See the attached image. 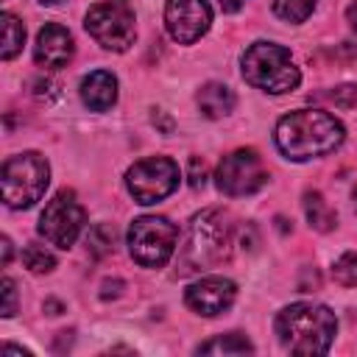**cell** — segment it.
<instances>
[{
    "instance_id": "obj_1",
    "label": "cell",
    "mask_w": 357,
    "mask_h": 357,
    "mask_svg": "<svg viewBox=\"0 0 357 357\" xmlns=\"http://www.w3.org/2000/svg\"><path fill=\"white\" fill-rule=\"evenodd\" d=\"M276 148L293 159L307 162L324 153H332L343 142V126L329 112L321 109H296L276 123Z\"/></svg>"
},
{
    "instance_id": "obj_2",
    "label": "cell",
    "mask_w": 357,
    "mask_h": 357,
    "mask_svg": "<svg viewBox=\"0 0 357 357\" xmlns=\"http://www.w3.org/2000/svg\"><path fill=\"white\" fill-rule=\"evenodd\" d=\"M337 332L335 312L324 304L298 301L276 315L279 343L290 354H326Z\"/></svg>"
},
{
    "instance_id": "obj_3",
    "label": "cell",
    "mask_w": 357,
    "mask_h": 357,
    "mask_svg": "<svg viewBox=\"0 0 357 357\" xmlns=\"http://www.w3.org/2000/svg\"><path fill=\"white\" fill-rule=\"evenodd\" d=\"M231 254V223L220 209H204L190 220L187 237L178 251L181 273L218 268Z\"/></svg>"
},
{
    "instance_id": "obj_4",
    "label": "cell",
    "mask_w": 357,
    "mask_h": 357,
    "mask_svg": "<svg viewBox=\"0 0 357 357\" xmlns=\"http://www.w3.org/2000/svg\"><path fill=\"white\" fill-rule=\"evenodd\" d=\"M243 78L265 92L282 95L293 92L301 81L298 67L290 59V50L276 42H254L243 53Z\"/></svg>"
},
{
    "instance_id": "obj_5",
    "label": "cell",
    "mask_w": 357,
    "mask_h": 357,
    "mask_svg": "<svg viewBox=\"0 0 357 357\" xmlns=\"http://www.w3.org/2000/svg\"><path fill=\"white\" fill-rule=\"evenodd\" d=\"M50 181V167L42 153L25 151L11 159H6L3 173H0V187H3V201L11 209H28L33 206Z\"/></svg>"
},
{
    "instance_id": "obj_6",
    "label": "cell",
    "mask_w": 357,
    "mask_h": 357,
    "mask_svg": "<svg viewBox=\"0 0 357 357\" xmlns=\"http://www.w3.org/2000/svg\"><path fill=\"white\" fill-rule=\"evenodd\" d=\"M178 229L162 215H142L128 229V251L142 268H162L176 251Z\"/></svg>"
},
{
    "instance_id": "obj_7",
    "label": "cell",
    "mask_w": 357,
    "mask_h": 357,
    "mask_svg": "<svg viewBox=\"0 0 357 357\" xmlns=\"http://www.w3.org/2000/svg\"><path fill=\"white\" fill-rule=\"evenodd\" d=\"M84 25L89 31V36L103 45L106 50H126L134 36H137V25H134V8L128 0H100L95 3L86 17Z\"/></svg>"
},
{
    "instance_id": "obj_8",
    "label": "cell",
    "mask_w": 357,
    "mask_h": 357,
    "mask_svg": "<svg viewBox=\"0 0 357 357\" xmlns=\"http://www.w3.org/2000/svg\"><path fill=\"white\" fill-rule=\"evenodd\" d=\"M126 187L137 204H156L178 187V165L170 156L139 159L126 173Z\"/></svg>"
},
{
    "instance_id": "obj_9",
    "label": "cell",
    "mask_w": 357,
    "mask_h": 357,
    "mask_svg": "<svg viewBox=\"0 0 357 357\" xmlns=\"http://www.w3.org/2000/svg\"><path fill=\"white\" fill-rule=\"evenodd\" d=\"M84 220H86V212L75 201V192L61 190L47 201V206L39 218V234L56 248H70L78 240Z\"/></svg>"
},
{
    "instance_id": "obj_10",
    "label": "cell",
    "mask_w": 357,
    "mask_h": 357,
    "mask_svg": "<svg viewBox=\"0 0 357 357\" xmlns=\"http://www.w3.org/2000/svg\"><path fill=\"white\" fill-rule=\"evenodd\" d=\"M215 178H218L220 192L240 198V195H254L257 190H262L268 181V170L254 148H237L220 159Z\"/></svg>"
},
{
    "instance_id": "obj_11",
    "label": "cell",
    "mask_w": 357,
    "mask_h": 357,
    "mask_svg": "<svg viewBox=\"0 0 357 357\" xmlns=\"http://www.w3.org/2000/svg\"><path fill=\"white\" fill-rule=\"evenodd\" d=\"M167 33L178 45H192L212 25V8L206 0H167L165 6Z\"/></svg>"
},
{
    "instance_id": "obj_12",
    "label": "cell",
    "mask_w": 357,
    "mask_h": 357,
    "mask_svg": "<svg viewBox=\"0 0 357 357\" xmlns=\"http://www.w3.org/2000/svg\"><path fill=\"white\" fill-rule=\"evenodd\" d=\"M234 298H237V284L223 276H204L195 284H190L184 293L187 307L204 318H215L226 312L234 304Z\"/></svg>"
},
{
    "instance_id": "obj_13",
    "label": "cell",
    "mask_w": 357,
    "mask_h": 357,
    "mask_svg": "<svg viewBox=\"0 0 357 357\" xmlns=\"http://www.w3.org/2000/svg\"><path fill=\"white\" fill-rule=\"evenodd\" d=\"M33 59L39 67L45 70H59L73 59V33L59 25V22H47L39 33H36V45H33Z\"/></svg>"
},
{
    "instance_id": "obj_14",
    "label": "cell",
    "mask_w": 357,
    "mask_h": 357,
    "mask_svg": "<svg viewBox=\"0 0 357 357\" xmlns=\"http://www.w3.org/2000/svg\"><path fill=\"white\" fill-rule=\"evenodd\" d=\"M81 100L92 112H106L117 100V78L109 70H95L81 81Z\"/></svg>"
},
{
    "instance_id": "obj_15",
    "label": "cell",
    "mask_w": 357,
    "mask_h": 357,
    "mask_svg": "<svg viewBox=\"0 0 357 357\" xmlns=\"http://www.w3.org/2000/svg\"><path fill=\"white\" fill-rule=\"evenodd\" d=\"M198 109L204 117L209 120H218V117H226L231 109H234V95L226 84H218V81H209L198 89Z\"/></svg>"
},
{
    "instance_id": "obj_16",
    "label": "cell",
    "mask_w": 357,
    "mask_h": 357,
    "mask_svg": "<svg viewBox=\"0 0 357 357\" xmlns=\"http://www.w3.org/2000/svg\"><path fill=\"white\" fill-rule=\"evenodd\" d=\"M304 215H307V220H310V226L315 231H332L337 226L335 209L326 204V198L318 190H307L304 192Z\"/></svg>"
},
{
    "instance_id": "obj_17",
    "label": "cell",
    "mask_w": 357,
    "mask_h": 357,
    "mask_svg": "<svg viewBox=\"0 0 357 357\" xmlns=\"http://www.w3.org/2000/svg\"><path fill=\"white\" fill-rule=\"evenodd\" d=\"M248 351H254V346L243 332H229L198 346V354H248Z\"/></svg>"
},
{
    "instance_id": "obj_18",
    "label": "cell",
    "mask_w": 357,
    "mask_h": 357,
    "mask_svg": "<svg viewBox=\"0 0 357 357\" xmlns=\"http://www.w3.org/2000/svg\"><path fill=\"white\" fill-rule=\"evenodd\" d=\"M0 22H3V47H0V56L8 61V59H14V56L22 50V42H25V25H22L14 14H8V11L0 14Z\"/></svg>"
},
{
    "instance_id": "obj_19",
    "label": "cell",
    "mask_w": 357,
    "mask_h": 357,
    "mask_svg": "<svg viewBox=\"0 0 357 357\" xmlns=\"http://www.w3.org/2000/svg\"><path fill=\"white\" fill-rule=\"evenodd\" d=\"M22 262H25V268L31 273H50L56 268V257L39 243H28L22 248Z\"/></svg>"
},
{
    "instance_id": "obj_20",
    "label": "cell",
    "mask_w": 357,
    "mask_h": 357,
    "mask_svg": "<svg viewBox=\"0 0 357 357\" xmlns=\"http://www.w3.org/2000/svg\"><path fill=\"white\" fill-rule=\"evenodd\" d=\"M318 0H273V14L284 22H304Z\"/></svg>"
},
{
    "instance_id": "obj_21",
    "label": "cell",
    "mask_w": 357,
    "mask_h": 357,
    "mask_svg": "<svg viewBox=\"0 0 357 357\" xmlns=\"http://www.w3.org/2000/svg\"><path fill=\"white\" fill-rule=\"evenodd\" d=\"M114 240H117V231H114V226H109V223H98V226L89 231V237H86L89 251H92L95 257H103V254L114 251Z\"/></svg>"
},
{
    "instance_id": "obj_22",
    "label": "cell",
    "mask_w": 357,
    "mask_h": 357,
    "mask_svg": "<svg viewBox=\"0 0 357 357\" xmlns=\"http://www.w3.org/2000/svg\"><path fill=\"white\" fill-rule=\"evenodd\" d=\"M332 276L343 287H357V251H346L343 257H337L332 265Z\"/></svg>"
},
{
    "instance_id": "obj_23",
    "label": "cell",
    "mask_w": 357,
    "mask_h": 357,
    "mask_svg": "<svg viewBox=\"0 0 357 357\" xmlns=\"http://www.w3.org/2000/svg\"><path fill=\"white\" fill-rule=\"evenodd\" d=\"M204 184H206V165H204V159L192 156L190 159V187L192 190H201Z\"/></svg>"
},
{
    "instance_id": "obj_24",
    "label": "cell",
    "mask_w": 357,
    "mask_h": 357,
    "mask_svg": "<svg viewBox=\"0 0 357 357\" xmlns=\"http://www.w3.org/2000/svg\"><path fill=\"white\" fill-rule=\"evenodd\" d=\"M3 296H6V304H3V315L6 318H11L14 312H17V284H14V279H3Z\"/></svg>"
},
{
    "instance_id": "obj_25",
    "label": "cell",
    "mask_w": 357,
    "mask_h": 357,
    "mask_svg": "<svg viewBox=\"0 0 357 357\" xmlns=\"http://www.w3.org/2000/svg\"><path fill=\"white\" fill-rule=\"evenodd\" d=\"M337 106H343V109H351V106H357V86H337L332 95H329Z\"/></svg>"
},
{
    "instance_id": "obj_26",
    "label": "cell",
    "mask_w": 357,
    "mask_h": 357,
    "mask_svg": "<svg viewBox=\"0 0 357 357\" xmlns=\"http://www.w3.org/2000/svg\"><path fill=\"white\" fill-rule=\"evenodd\" d=\"M346 20H349V25H351V31L357 33V0H354V3H351V6L346 8Z\"/></svg>"
},
{
    "instance_id": "obj_27",
    "label": "cell",
    "mask_w": 357,
    "mask_h": 357,
    "mask_svg": "<svg viewBox=\"0 0 357 357\" xmlns=\"http://www.w3.org/2000/svg\"><path fill=\"white\" fill-rule=\"evenodd\" d=\"M218 3H220L223 11H240L245 6V0H218Z\"/></svg>"
},
{
    "instance_id": "obj_28",
    "label": "cell",
    "mask_w": 357,
    "mask_h": 357,
    "mask_svg": "<svg viewBox=\"0 0 357 357\" xmlns=\"http://www.w3.org/2000/svg\"><path fill=\"white\" fill-rule=\"evenodd\" d=\"M153 123H159V126H162V128H165V131H167V134H170V131H173V123H170V120H167V117H162V112H156V114H153Z\"/></svg>"
},
{
    "instance_id": "obj_29",
    "label": "cell",
    "mask_w": 357,
    "mask_h": 357,
    "mask_svg": "<svg viewBox=\"0 0 357 357\" xmlns=\"http://www.w3.org/2000/svg\"><path fill=\"white\" fill-rule=\"evenodd\" d=\"M8 262H11V240L3 237V265H8Z\"/></svg>"
},
{
    "instance_id": "obj_30",
    "label": "cell",
    "mask_w": 357,
    "mask_h": 357,
    "mask_svg": "<svg viewBox=\"0 0 357 357\" xmlns=\"http://www.w3.org/2000/svg\"><path fill=\"white\" fill-rule=\"evenodd\" d=\"M39 3H42V6H50V8H56V6H61L64 0H39Z\"/></svg>"
},
{
    "instance_id": "obj_31",
    "label": "cell",
    "mask_w": 357,
    "mask_h": 357,
    "mask_svg": "<svg viewBox=\"0 0 357 357\" xmlns=\"http://www.w3.org/2000/svg\"><path fill=\"white\" fill-rule=\"evenodd\" d=\"M354 209H357V190H354Z\"/></svg>"
}]
</instances>
